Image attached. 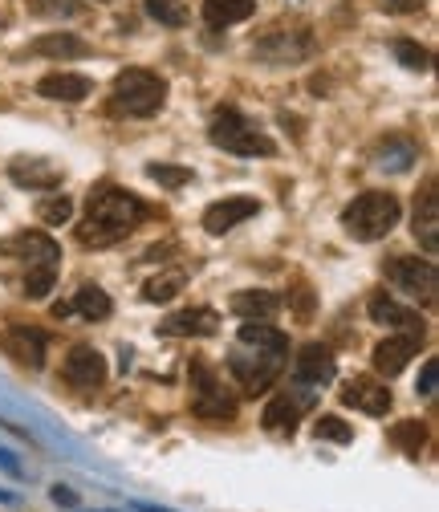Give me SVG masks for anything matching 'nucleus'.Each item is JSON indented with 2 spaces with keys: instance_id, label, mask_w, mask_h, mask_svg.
I'll return each instance as SVG.
<instances>
[{
  "instance_id": "35",
  "label": "nucleus",
  "mask_w": 439,
  "mask_h": 512,
  "mask_svg": "<svg viewBox=\"0 0 439 512\" xmlns=\"http://www.w3.org/2000/svg\"><path fill=\"white\" fill-rule=\"evenodd\" d=\"M391 435H395V443H403V452H407V456H419V447H423V435H427V431H423V423L407 419V423H399Z\"/></svg>"
},
{
  "instance_id": "16",
  "label": "nucleus",
  "mask_w": 439,
  "mask_h": 512,
  "mask_svg": "<svg viewBox=\"0 0 439 512\" xmlns=\"http://www.w3.org/2000/svg\"><path fill=\"white\" fill-rule=\"evenodd\" d=\"M419 346H423V338H415V334H395V338L379 342V346H374V370L387 374V378L403 374L407 362L419 354Z\"/></svg>"
},
{
  "instance_id": "12",
  "label": "nucleus",
  "mask_w": 439,
  "mask_h": 512,
  "mask_svg": "<svg viewBox=\"0 0 439 512\" xmlns=\"http://www.w3.org/2000/svg\"><path fill=\"white\" fill-rule=\"evenodd\" d=\"M257 212H261L257 196H224V200L208 204V212H204V228H208L212 236H224V232H232L236 224L253 220Z\"/></svg>"
},
{
  "instance_id": "14",
  "label": "nucleus",
  "mask_w": 439,
  "mask_h": 512,
  "mask_svg": "<svg viewBox=\"0 0 439 512\" xmlns=\"http://www.w3.org/2000/svg\"><path fill=\"white\" fill-rule=\"evenodd\" d=\"M366 309H370V322H374V326H391V330H403V334L423 338V317H419L415 309L399 305L395 297H387V293H374Z\"/></svg>"
},
{
  "instance_id": "39",
  "label": "nucleus",
  "mask_w": 439,
  "mask_h": 512,
  "mask_svg": "<svg viewBox=\"0 0 439 512\" xmlns=\"http://www.w3.org/2000/svg\"><path fill=\"white\" fill-rule=\"evenodd\" d=\"M53 500H57V504H78V496H74L70 488H53Z\"/></svg>"
},
{
  "instance_id": "15",
  "label": "nucleus",
  "mask_w": 439,
  "mask_h": 512,
  "mask_svg": "<svg viewBox=\"0 0 439 512\" xmlns=\"http://www.w3.org/2000/svg\"><path fill=\"white\" fill-rule=\"evenodd\" d=\"M342 403L354 407V411H366V415H387V411H391V391L383 387V382H374V378L358 374V378L346 382Z\"/></svg>"
},
{
  "instance_id": "20",
  "label": "nucleus",
  "mask_w": 439,
  "mask_h": 512,
  "mask_svg": "<svg viewBox=\"0 0 439 512\" xmlns=\"http://www.w3.org/2000/svg\"><path fill=\"white\" fill-rule=\"evenodd\" d=\"M9 179L17 187H29V191H57L61 187V171L45 159H13Z\"/></svg>"
},
{
  "instance_id": "4",
  "label": "nucleus",
  "mask_w": 439,
  "mask_h": 512,
  "mask_svg": "<svg viewBox=\"0 0 439 512\" xmlns=\"http://www.w3.org/2000/svg\"><path fill=\"white\" fill-rule=\"evenodd\" d=\"M403 208H399V196L391 191H362V196L342 212V228L350 240H362V244H374L391 236V228L399 224Z\"/></svg>"
},
{
  "instance_id": "25",
  "label": "nucleus",
  "mask_w": 439,
  "mask_h": 512,
  "mask_svg": "<svg viewBox=\"0 0 439 512\" xmlns=\"http://www.w3.org/2000/svg\"><path fill=\"white\" fill-rule=\"evenodd\" d=\"M415 159H419V147L411 139H403V135H387L379 143V151H374V163H379L383 171H407Z\"/></svg>"
},
{
  "instance_id": "6",
  "label": "nucleus",
  "mask_w": 439,
  "mask_h": 512,
  "mask_svg": "<svg viewBox=\"0 0 439 512\" xmlns=\"http://www.w3.org/2000/svg\"><path fill=\"white\" fill-rule=\"evenodd\" d=\"M313 49H318V41H313L309 25H301V21L273 25L269 33H261V37L253 41V57L269 61V66H293V61L313 57Z\"/></svg>"
},
{
  "instance_id": "34",
  "label": "nucleus",
  "mask_w": 439,
  "mask_h": 512,
  "mask_svg": "<svg viewBox=\"0 0 439 512\" xmlns=\"http://www.w3.org/2000/svg\"><path fill=\"white\" fill-rule=\"evenodd\" d=\"M313 435L330 439V443H350V439H354V427H350L346 419H338V415H322L318 423H313Z\"/></svg>"
},
{
  "instance_id": "5",
  "label": "nucleus",
  "mask_w": 439,
  "mask_h": 512,
  "mask_svg": "<svg viewBox=\"0 0 439 512\" xmlns=\"http://www.w3.org/2000/svg\"><path fill=\"white\" fill-rule=\"evenodd\" d=\"M167 102V82L151 70H122L110 90V110L127 118H151Z\"/></svg>"
},
{
  "instance_id": "31",
  "label": "nucleus",
  "mask_w": 439,
  "mask_h": 512,
  "mask_svg": "<svg viewBox=\"0 0 439 512\" xmlns=\"http://www.w3.org/2000/svg\"><path fill=\"white\" fill-rule=\"evenodd\" d=\"M37 216H41V224H66L70 216H74V200L70 196H45L41 204H37Z\"/></svg>"
},
{
  "instance_id": "23",
  "label": "nucleus",
  "mask_w": 439,
  "mask_h": 512,
  "mask_svg": "<svg viewBox=\"0 0 439 512\" xmlns=\"http://www.w3.org/2000/svg\"><path fill=\"white\" fill-rule=\"evenodd\" d=\"M33 57H57V61H66V57H90V45L74 33H45L29 45Z\"/></svg>"
},
{
  "instance_id": "38",
  "label": "nucleus",
  "mask_w": 439,
  "mask_h": 512,
  "mask_svg": "<svg viewBox=\"0 0 439 512\" xmlns=\"http://www.w3.org/2000/svg\"><path fill=\"white\" fill-rule=\"evenodd\" d=\"M309 309H313V301H309V289L301 285V289H297V313H301V317H309Z\"/></svg>"
},
{
  "instance_id": "3",
  "label": "nucleus",
  "mask_w": 439,
  "mask_h": 512,
  "mask_svg": "<svg viewBox=\"0 0 439 512\" xmlns=\"http://www.w3.org/2000/svg\"><path fill=\"white\" fill-rule=\"evenodd\" d=\"M208 143L228 151V155H240V159H257V155H277V143L261 131L253 118H244L236 106H220L208 122Z\"/></svg>"
},
{
  "instance_id": "13",
  "label": "nucleus",
  "mask_w": 439,
  "mask_h": 512,
  "mask_svg": "<svg viewBox=\"0 0 439 512\" xmlns=\"http://www.w3.org/2000/svg\"><path fill=\"white\" fill-rule=\"evenodd\" d=\"M216 326H220V313L196 305V309H179V313L163 317L159 334H167V338H212Z\"/></svg>"
},
{
  "instance_id": "37",
  "label": "nucleus",
  "mask_w": 439,
  "mask_h": 512,
  "mask_svg": "<svg viewBox=\"0 0 439 512\" xmlns=\"http://www.w3.org/2000/svg\"><path fill=\"white\" fill-rule=\"evenodd\" d=\"M379 5H383L387 13H419L427 0H379Z\"/></svg>"
},
{
  "instance_id": "21",
  "label": "nucleus",
  "mask_w": 439,
  "mask_h": 512,
  "mask_svg": "<svg viewBox=\"0 0 439 512\" xmlns=\"http://www.w3.org/2000/svg\"><path fill=\"white\" fill-rule=\"evenodd\" d=\"M415 240L427 248V256L439 252V200H435V183L423 187V196L415 204Z\"/></svg>"
},
{
  "instance_id": "9",
  "label": "nucleus",
  "mask_w": 439,
  "mask_h": 512,
  "mask_svg": "<svg viewBox=\"0 0 439 512\" xmlns=\"http://www.w3.org/2000/svg\"><path fill=\"white\" fill-rule=\"evenodd\" d=\"M0 256H9V261H25L29 269L37 265H57L61 261V244L45 232H17L9 240H0Z\"/></svg>"
},
{
  "instance_id": "10",
  "label": "nucleus",
  "mask_w": 439,
  "mask_h": 512,
  "mask_svg": "<svg viewBox=\"0 0 439 512\" xmlns=\"http://www.w3.org/2000/svg\"><path fill=\"white\" fill-rule=\"evenodd\" d=\"M338 374V362H334V350L322 346V342H309L297 350V362H293V378L301 382V387H326V382H334Z\"/></svg>"
},
{
  "instance_id": "26",
  "label": "nucleus",
  "mask_w": 439,
  "mask_h": 512,
  "mask_svg": "<svg viewBox=\"0 0 439 512\" xmlns=\"http://www.w3.org/2000/svg\"><path fill=\"white\" fill-rule=\"evenodd\" d=\"M70 313H82L86 322H106V317L114 313V305H110V297L98 289V285H82L78 293H74V305H66Z\"/></svg>"
},
{
  "instance_id": "24",
  "label": "nucleus",
  "mask_w": 439,
  "mask_h": 512,
  "mask_svg": "<svg viewBox=\"0 0 439 512\" xmlns=\"http://www.w3.org/2000/svg\"><path fill=\"white\" fill-rule=\"evenodd\" d=\"M257 13V0H204V21L212 29H228V25H240Z\"/></svg>"
},
{
  "instance_id": "32",
  "label": "nucleus",
  "mask_w": 439,
  "mask_h": 512,
  "mask_svg": "<svg viewBox=\"0 0 439 512\" xmlns=\"http://www.w3.org/2000/svg\"><path fill=\"white\" fill-rule=\"evenodd\" d=\"M29 9L37 17H82L86 13L82 0H29Z\"/></svg>"
},
{
  "instance_id": "19",
  "label": "nucleus",
  "mask_w": 439,
  "mask_h": 512,
  "mask_svg": "<svg viewBox=\"0 0 439 512\" xmlns=\"http://www.w3.org/2000/svg\"><path fill=\"white\" fill-rule=\"evenodd\" d=\"M309 399H313V395H277V399H269V407H265V415H261L265 431H273V435H293L301 411L309 407Z\"/></svg>"
},
{
  "instance_id": "17",
  "label": "nucleus",
  "mask_w": 439,
  "mask_h": 512,
  "mask_svg": "<svg viewBox=\"0 0 439 512\" xmlns=\"http://www.w3.org/2000/svg\"><path fill=\"white\" fill-rule=\"evenodd\" d=\"M0 346H5L9 358H17L29 370H41L45 366V334H37L29 326H9L5 338H0Z\"/></svg>"
},
{
  "instance_id": "8",
  "label": "nucleus",
  "mask_w": 439,
  "mask_h": 512,
  "mask_svg": "<svg viewBox=\"0 0 439 512\" xmlns=\"http://www.w3.org/2000/svg\"><path fill=\"white\" fill-rule=\"evenodd\" d=\"M192 411L200 419H216V423L236 415V403L224 395L220 378H216V370L208 362H192Z\"/></svg>"
},
{
  "instance_id": "22",
  "label": "nucleus",
  "mask_w": 439,
  "mask_h": 512,
  "mask_svg": "<svg viewBox=\"0 0 439 512\" xmlns=\"http://www.w3.org/2000/svg\"><path fill=\"white\" fill-rule=\"evenodd\" d=\"M232 313L244 317V322H269V317L281 313V297L269 289H240L232 297Z\"/></svg>"
},
{
  "instance_id": "1",
  "label": "nucleus",
  "mask_w": 439,
  "mask_h": 512,
  "mask_svg": "<svg viewBox=\"0 0 439 512\" xmlns=\"http://www.w3.org/2000/svg\"><path fill=\"white\" fill-rule=\"evenodd\" d=\"M147 216H151V208L135 191L118 187V183H98L86 196V220L78 224V240L86 248H110L118 240H127Z\"/></svg>"
},
{
  "instance_id": "2",
  "label": "nucleus",
  "mask_w": 439,
  "mask_h": 512,
  "mask_svg": "<svg viewBox=\"0 0 439 512\" xmlns=\"http://www.w3.org/2000/svg\"><path fill=\"white\" fill-rule=\"evenodd\" d=\"M285 358H289V338L281 330H273L265 322H248V326H240L228 370L248 395H257V391H269L277 382Z\"/></svg>"
},
{
  "instance_id": "33",
  "label": "nucleus",
  "mask_w": 439,
  "mask_h": 512,
  "mask_svg": "<svg viewBox=\"0 0 439 512\" xmlns=\"http://www.w3.org/2000/svg\"><path fill=\"white\" fill-rule=\"evenodd\" d=\"M147 175L159 187H183V183H192V167H175V163H147Z\"/></svg>"
},
{
  "instance_id": "36",
  "label": "nucleus",
  "mask_w": 439,
  "mask_h": 512,
  "mask_svg": "<svg viewBox=\"0 0 439 512\" xmlns=\"http://www.w3.org/2000/svg\"><path fill=\"white\" fill-rule=\"evenodd\" d=\"M435 378H439V362L427 358L423 362V374H419V395H435Z\"/></svg>"
},
{
  "instance_id": "28",
  "label": "nucleus",
  "mask_w": 439,
  "mask_h": 512,
  "mask_svg": "<svg viewBox=\"0 0 439 512\" xmlns=\"http://www.w3.org/2000/svg\"><path fill=\"white\" fill-rule=\"evenodd\" d=\"M143 9L151 21L167 25V29H183L187 25V5L183 0H143Z\"/></svg>"
},
{
  "instance_id": "7",
  "label": "nucleus",
  "mask_w": 439,
  "mask_h": 512,
  "mask_svg": "<svg viewBox=\"0 0 439 512\" xmlns=\"http://www.w3.org/2000/svg\"><path fill=\"white\" fill-rule=\"evenodd\" d=\"M387 281L407 293L411 301L435 305V289H439V273L431 261H419V256H391L387 261Z\"/></svg>"
},
{
  "instance_id": "18",
  "label": "nucleus",
  "mask_w": 439,
  "mask_h": 512,
  "mask_svg": "<svg viewBox=\"0 0 439 512\" xmlns=\"http://www.w3.org/2000/svg\"><path fill=\"white\" fill-rule=\"evenodd\" d=\"M37 94L41 98H49V102H66V106H74V102H86L90 94H94V82L90 78H82V74H45L41 82H37Z\"/></svg>"
},
{
  "instance_id": "30",
  "label": "nucleus",
  "mask_w": 439,
  "mask_h": 512,
  "mask_svg": "<svg viewBox=\"0 0 439 512\" xmlns=\"http://www.w3.org/2000/svg\"><path fill=\"white\" fill-rule=\"evenodd\" d=\"M395 57L403 61L407 70H415V74H427V70H431V53H427L423 45L407 41V37H399V41H395Z\"/></svg>"
},
{
  "instance_id": "29",
  "label": "nucleus",
  "mask_w": 439,
  "mask_h": 512,
  "mask_svg": "<svg viewBox=\"0 0 439 512\" xmlns=\"http://www.w3.org/2000/svg\"><path fill=\"white\" fill-rule=\"evenodd\" d=\"M53 281H57V265H37V269H29V277H25V297H29V301H45V297L53 293Z\"/></svg>"
},
{
  "instance_id": "27",
  "label": "nucleus",
  "mask_w": 439,
  "mask_h": 512,
  "mask_svg": "<svg viewBox=\"0 0 439 512\" xmlns=\"http://www.w3.org/2000/svg\"><path fill=\"white\" fill-rule=\"evenodd\" d=\"M183 285H187V273H159L155 281H147L143 285V301H151V305H163V301H171L175 293H183Z\"/></svg>"
},
{
  "instance_id": "40",
  "label": "nucleus",
  "mask_w": 439,
  "mask_h": 512,
  "mask_svg": "<svg viewBox=\"0 0 439 512\" xmlns=\"http://www.w3.org/2000/svg\"><path fill=\"white\" fill-rule=\"evenodd\" d=\"M13 500H17L13 492H0V504H13Z\"/></svg>"
},
{
  "instance_id": "11",
  "label": "nucleus",
  "mask_w": 439,
  "mask_h": 512,
  "mask_svg": "<svg viewBox=\"0 0 439 512\" xmlns=\"http://www.w3.org/2000/svg\"><path fill=\"white\" fill-rule=\"evenodd\" d=\"M61 374H66V382L74 391H98L106 382V358L94 346H74L66 366H61Z\"/></svg>"
}]
</instances>
